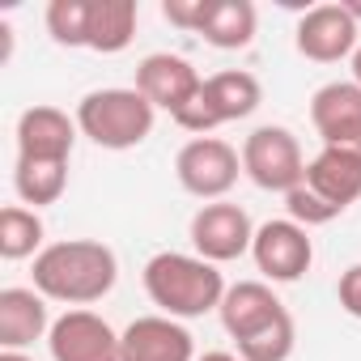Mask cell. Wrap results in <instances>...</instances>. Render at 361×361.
Here are the masks:
<instances>
[{"mask_svg":"<svg viewBox=\"0 0 361 361\" xmlns=\"http://www.w3.org/2000/svg\"><path fill=\"white\" fill-rule=\"evenodd\" d=\"M123 361H196L192 331L170 314H140L123 331Z\"/></svg>","mask_w":361,"mask_h":361,"instance_id":"obj_13","label":"cell"},{"mask_svg":"<svg viewBox=\"0 0 361 361\" xmlns=\"http://www.w3.org/2000/svg\"><path fill=\"white\" fill-rule=\"evenodd\" d=\"M259 102H264V85L251 73H243V68H226V73L204 77L200 94L174 115V123L183 132H192V136H209L221 123L247 119Z\"/></svg>","mask_w":361,"mask_h":361,"instance_id":"obj_4","label":"cell"},{"mask_svg":"<svg viewBox=\"0 0 361 361\" xmlns=\"http://www.w3.org/2000/svg\"><path fill=\"white\" fill-rule=\"evenodd\" d=\"M293 344H298V327H293V314L289 310H281L276 319H268L251 336L234 340V348H238L243 361H289L293 357Z\"/></svg>","mask_w":361,"mask_h":361,"instance_id":"obj_21","label":"cell"},{"mask_svg":"<svg viewBox=\"0 0 361 361\" xmlns=\"http://www.w3.org/2000/svg\"><path fill=\"white\" fill-rule=\"evenodd\" d=\"M340 5H344V13H348L357 26H361V0H340Z\"/></svg>","mask_w":361,"mask_h":361,"instance_id":"obj_28","label":"cell"},{"mask_svg":"<svg viewBox=\"0 0 361 361\" xmlns=\"http://www.w3.org/2000/svg\"><path fill=\"white\" fill-rule=\"evenodd\" d=\"M39 251H43V217L35 209H22V204L0 209V255L9 264H18V259H30Z\"/></svg>","mask_w":361,"mask_h":361,"instance_id":"obj_22","label":"cell"},{"mask_svg":"<svg viewBox=\"0 0 361 361\" xmlns=\"http://www.w3.org/2000/svg\"><path fill=\"white\" fill-rule=\"evenodd\" d=\"M281 310H285V302L272 293L268 281H238V285L226 289L217 314H221V327L230 331V340H243L255 327H264L268 319H276Z\"/></svg>","mask_w":361,"mask_h":361,"instance_id":"obj_17","label":"cell"},{"mask_svg":"<svg viewBox=\"0 0 361 361\" xmlns=\"http://www.w3.org/2000/svg\"><path fill=\"white\" fill-rule=\"evenodd\" d=\"M204 77L196 73L192 60L183 56H170V51H153L136 64V90L157 106V111H170V119L183 111L196 94H200Z\"/></svg>","mask_w":361,"mask_h":361,"instance_id":"obj_12","label":"cell"},{"mask_svg":"<svg viewBox=\"0 0 361 361\" xmlns=\"http://www.w3.org/2000/svg\"><path fill=\"white\" fill-rule=\"evenodd\" d=\"M77 128L81 136H90L98 149H111V153H123V149H136L140 140H149L153 132V119H157V106L132 85H111V90H90L81 102H77Z\"/></svg>","mask_w":361,"mask_h":361,"instance_id":"obj_3","label":"cell"},{"mask_svg":"<svg viewBox=\"0 0 361 361\" xmlns=\"http://www.w3.org/2000/svg\"><path fill=\"white\" fill-rule=\"evenodd\" d=\"M119 281V259L98 238H64L35 255V289L47 302H68L73 310L102 302Z\"/></svg>","mask_w":361,"mask_h":361,"instance_id":"obj_1","label":"cell"},{"mask_svg":"<svg viewBox=\"0 0 361 361\" xmlns=\"http://www.w3.org/2000/svg\"><path fill=\"white\" fill-rule=\"evenodd\" d=\"M178 188L196 200H226L243 174V153L221 136H192L174 157Z\"/></svg>","mask_w":361,"mask_h":361,"instance_id":"obj_6","label":"cell"},{"mask_svg":"<svg viewBox=\"0 0 361 361\" xmlns=\"http://www.w3.org/2000/svg\"><path fill=\"white\" fill-rule=\"evenodd\" d=\"M47 331H51V314L39 289H22V285L0 289V348L22 353Z\"/></svg>","mask_w":361,"mask_h":361,"instance_id":"obj_16","label":"cell"},{"mask_svg":"<svg viewBox=\"0 0 361 361\" xmlns=\"http://www.w3.org/2000/svg\"><path fill=\"white\" fill-rule=\"evenodd\" d=\"M196 361H243L238 353H221V348H213V353H204V357H196Z\"/></svg>","mask_w":361,"mask_h":361,"instance_id":"obj_27","label":"cell"},{"mask_svg":"<svg viewBox=\"0 0 361 361\" xmlns=\"http://www.w3.org/2000/svg\"><path fill=\"white\" fill-rule=\"evenodd\" d=\"M357 35H361V26L344 13V5H314L298 18L293 47L314 64H336L361 47Z\"/></svg>","mask_w":361,"mask_h":361,"instance_id":"obj_10","label":"cell"},{"mask_svg":"<svg viewBox=\"0 0 361 361\" xmlns=\"http://www.w3.org/2000/svg\"><path fill=\"white\" fill-rule=\"evenodd\" d=\"M77 119L60 106H26L18 115V157H39V161H68L77 145Z\"/></svg>","mask_w":361,"mask_h":361,"instance_id":"obj_14","label":"cell"},{"mask_svg":"<svg viewBox=\"0 0 361 361\" xmlns=\"http://www.w3.org/2000/svg\"><path fill=\"white\" fill-rule=\"evenodd\" d=\"M353 81H357V85H361V47H357V51H353Z\"/></svg>","mask_w":361,"mask_h":361,"instance_id":"obj_29","label":"cell"},{"mask_svg":"<svg viewBox=\"0 0 361 361\" xmlns=\"http://www.w3.org/2000/svg\"><path fill=\"white\" fill-rule=\"evenodd\" d=\"M255 243V226L247 217V209L230 204V200H213L200 204V213L192 217V247L200 259L209 264H230L243 259Z\"/></svg>","mask_w":361,"mask_h":361,"instance_id":"obj_9","label":"cell"},{"mask_svg":"<svg viewBox=\"0 0 361 361\" xmlns=\"http://www.w3.org/2000/svg\"><path fill=\"white\" fill-rule=\"evenodd\" d=\"M243 174L259 192H281L289 196L293 188L306 183V157L302 145L289 128L281 123H264L243 140Z\"/></svg>","mask_w":361,"mask_h":361,"instance_id":"obj_5","label":"cell"},{"mask_svg":"<svg viewBox=\"0 0 361 361\" xmlns=\"http://www.w3.org/2000/svg\"><path fill=\"white\" fill-rule=\"evenodd\" d=\"M0 361H30L26 353H13V348H5V353H0Z\"/></svg>","mask_w":361,"mask_h":361,"instance_id":"obj_30","label":"cell"},{"mask_svg":"<svg viewBox=\"0 0 361 361\" xmlns=\"http://www.w3.org/2000/svg\"><path fill=\"white\" fill-rule=\"evenodd\" d=\"M285 213H289V221H298V226H306V230H314V226H327V221H336L340 217V209H331L323 196H314L306 183L302 188H293L289 196H285Z\"/></svg>","mask_w":361,"mask_h":361,"instance_id":"obj_24","label":"cell"},{"mask_svg":"<svg viewBox=\"0 0 361 361\" xmlns=\"http://www.w3.org/2000/svg\"><path fill=\"white\" fill-rule=\"evenodd\" d=\"M68 188V161H39V157H18L13 166V192L22 204H56Z\"/></svg>","mask_w":361,"mask_h":361,"instance_id":"obj_20","label":"cell"},{"mask_svg":"<svg viewBox=\"0 0 361 361\" xmlns=\"http://www.w3.org/2000/svg\"><path fill=\"white\" fill-rule=\"evenodd\" d=\"M161 18L178 30H204V18H209V0H166L161 5Z\"/></svg>","mask_w":361,"mask_h":361,"instance_id":"obj_25","label":"cell"},{"mask_svg":"<svg viewBox=\"0 0 361 361\" xmlns=\"http://www.w3.org/2000/svg\"><path fill=\"white\" fill-rule=\"evenodd\" d=\"M51 361H123L119 331L94 310H64L47 331Z\"/></svg>","mask_w":361,"mask_h":361,"instance_id":"obj_8","label":"cell"},{"mask_svg":"<svg viewBox=\"0 0 361 361\" xmlns=\"http://www.w3.org/2000/svg\"><path fill=\"white\" fill-rule=\"evenodd\" d=\"M336 298H340V310H344V314L361 319V264L344 268V276H340V285H336Z\"/></svg>","mask_w":361,"mask_h":361,"instance_id":"obj_26","label":"cell"},{"mask_svg":"<svg viewBox=\"0 0 361 361\" xmlns=\"http://www.w3.org/2000/svg\"><path fill=\"white\" fill-rule=\"evenodd\" d=\"M259 26V13L251 0H209V18H204V43L217 51H243L251 47Z\"/></svg>","mask_w":361,"mask_h":361,"instance_id":"obj_18","label":"cell"},{"mask_svg":"<svg viewBox=\"0 0 361 361\" xmlns=\"http://www.w3.org/2000/svg\"><path fill=\"white\" fill-rule=\"evenodd\" d=\"M47 35L60 47H85L90 43V0H51Z\"/></svg>","mask_w":361,"mask_h":361,"instance_id":"obj_23","label":"cell"},{"mask_svg":"<svg viewBox=\"0 0 361 361\" xmlns=\"http://www.w3.org/2000/svg\"><path fill=\"white\" fill-rule=\"evenodd\" d=\"M251 259L255 268L264 272V281L272 285H289V281H302L314 264V243H310V230L281 217V221H264L255 230V243H251Z\"/></svg>","mask_w":361,"mask_h":361,"instance_id":"obj_7","label":"cell"},{"mask_svg":"<svg viewBox=\"0 0 361 361\" xmlns=\"http://www.w3.org/2000/svg\"><path fill=\"white\" fill-rule=\"evenodd\" d=\"M306 188L344 213L348 204L361 200V153L357 149H319L306 161Z\"/></svg>","mask_w":361,"mask_h":361,"instance_id":"obj_15","label":"cell"},{"mask_svg":"<svg viewBox=\"0 0 361 361\" xmlns=\"http://www.w3.org/2000/svg\"><path fill=\"white\" fill-rule=\"evenodd\" d=\"M136 0H90V51H102V56H115L132 43L136 35Z\"/></svg>","mask_w":361,"mask_h":361,"instance_id":"obj_19","label":"cell"},{"mask_svg":"<svg viewBox=\"0 0 361 361\" xmlns=\"http://www.w3.org/2000/svg\"><path fill=\"white\" fill-rule=\"evenodd\" d=\"M140 281L157 314H170V319H200L209 310H221V298L230 289L217 264L183 251H157L145 264Z\"/></svg>","mask_w":361,"mask_h":361,"instance_id":"obj_2","label":"cell"},{"mask_svg":"<svg viewBox=\"0 0 361 361\" xmlns=\"http://www.w3.org/2000/svg\"><path fill=\"white\" fill-rule=\"evenodd\" d=\"M310 123L323 149H357L361 153V85L327 81L310 98Z\"/></svg>","mask_w":361,"mask_h":361,"instance_id":"obj_11","label":"cell"}]
</instances>
